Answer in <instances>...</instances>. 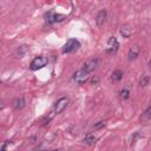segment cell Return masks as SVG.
<instances>
[{"label":"cell","instance_id":"2e32d148","mask_svg":"<svg viewBox=\"0 0 151 151\" xmlns=\"http://www.w3.org/2000/svg\"><path fill=\"white\" fill-rule=\"evenodd\" d=\"M119 94H120V97H122L123 99H129V97H130V90H129L127 87H123V88L120 90Z\"/></svg>","mask_w":151,"mask_h":151},{"label":"cell","instance_id":"ffe728a7","mask_svg":"<svg viewBox=\"0 0 151 151\" xmlns=\"http://www.w3.org/2000/svg\"><path fill=\"white\" fill-rule=\"evenodd\" d=\"M51 151H63L61 149H54V150H51Z\"/></svg>","mask_w":151,"mask_h":151},{"label":"cell","instance_id":"4fadbf2b","mask_svg":"<svg viewBox=\"0 0 151 151\" xmlns=\"http://www.w3.org/2000/svg\"><path fill=\"white\" fill-rule=\"evenodd\" d=\"M96 140H97V137H96L92 132H87V133L85 134L84 139H83V142H84L85 144H87V145H93V144L96 143Z\"/></svg>","mask_w":151,"mask_h":151},{"label":"cell","instance_id":"e0dca14e","mask_svg":"<svg viewBox=\"0 0 151 151\" xmlns=\"http://www.w3.org/2000/svg\"><path fill=\"white\" fill-rule=\"evenodd\" d=\"M106 126V122L105 120H100V122H97L94 125H93V129L94 130H100V129H103V127H105Z\"/></svg>","mask_w":151,"mask_h":151},{"label":"cell","instance_id":"52a82bcc","mask_svg":"<svg viewBox=\"0 0 151 151\" xmlns=\"http://www.w3.org/2000/svg\"><path fill=\"white\" fill-rule=\"evenodd\" d=\"M97 66H98V59L97 58H90L84 63L81 68L84 71H86L87 73H91L97 68Z\"/></svg>","mask_w":151,"mask_h":151},{"label":"cell","instance_id":"30bf717a","mask_svg":"<svg viewBox=\"0 0 151 151\" xmlns=\"http://www.w3.org/2000/svg\"><path fill=\"white\" fill-rule=\"evenodd\" d=\"M12 106H13L14 110H21V109H24L26 106L25 98L24 97H17V98H14L13 101H12Z\"/></svg>","mask_w":151,"mask_h":151},{"label":"cell","instance_id":"3957f363","mask_svg":"<svg viewBox=\"0 0 151 151\" xmlns=\"http://www.w3.org/2000/svg\"><path fill=\"white\" fill-rule=\"evenodd\" d=\"M79 47H80L79 40L76 39V38H70V39L65 42V45L63 46V53H64V54H65V53H72V52H74L76 50H78Z\"/></svg>","mask_w":151,"mask_h":151},{"label":"cell","instance_id":"ac0fdd59","mask_svg":"<svg viewBox=\"0 0 151 151\" xmlns=\"http://www.w3.org/2000/svg\"><path fill=\"white\" fill-rule=\"evenodd\" d=\"M27 50H28V47H27L26 45H22V46H20V47H19L18 53H19V54H24V52H25V51H27Z\"/></svg>","mask_w":151,"mask_h":151},{"label":"cell","instance_id":"7a4b0ae2","mask_svg":"<svg viewBox=\"0 0 151 151\" xmlns=\"http://www.w3.org/2000/svg\"><path fill=\"white\" fill-rule=\"evenodd\" d=\"M47 64H48V59H47V57L39 55V57H35V58L31 61V64H29V68H31L32 71H38V70L45 67Z\"/></svg>","mask_w":151,"mask_h":151},{"label":"cell","instance_id":"d6986e66","mask_svg":"<svg viewBox=\"0 0 151 151\" xmlns=\"http://www.w3.org/2000/svg\"><path fill=\"white\" fill-rule=\"evenodd\" d=\"M4 107H5V104H4V101H1V100H0V110H2Z\"/></svg>","mask_w":151,"mask_h":151},{"label":"cell","instance_id":"ba28073f","mask_svg":"<svg viewBox=\"0 0 151 151\" xmlns=\"http://www.w3.org/2000/svg\"><path fill=\"white\" fill-rule=\"evenodd\" d=\"M106 18H107V12L106 9H100L98 13H97V17H96V24L97 26H103L106 21Z\"/></svg>","mask_w":151,"mask_h":151},{"label":"cell","instance_id":"5bb4252c","mask_svg":"<svg viewBox=\"0 0 151 151\" xmlns=\"http://www.w3.org/2000/svg\"><path fill=\"white\" fill-rule=\"evenodd\" d=\"M123 76H124V72L122 70H114L112 72V76H111V79L113 83H118L123 79Z\"/></svg>","mask_w":151,"mask_h":151},{"label":"cell","instance_id":"9c48e42d","mask_svg":"<svg viewBox=\"0 0 151 151\" xmlns=\"http://www.w3.org/2000/svg\"><path fill=\"white\" fill-rule=\"evenodd\" d=\"M139 54H140V48H139V46H138V45L131 46L130 50H129V53H127L129 60H134V59H137V58L139 57Z\"/></svg>","mask_w":151,"mask_h":151},{"label":"cell","instance_id":"9a60e30c","mask_svg":"<svg viewBox=\"0 0 151 151\" xmlns=\"http://www.w3.org/2000/svg\"><path fill=\"white\" fill-rule=\"evenodd\" d=\"M149 81H150V77L147 74H143L139 79V86L140 87H145L149 85Z\"/></svg>","mask_w":151,"mask_h":151},{"label":"cell","instance_id":"7c38bea8","mask_svg":"<svg viewBox=\"0 0 151 151\" xmlns=\"http://www.w3.org/2000/svg\"><path fill=\"white\" fill-rule=\"evenodd\" d=\"M150 119H151V107L149 106V107H146V110L142 113V116H140V122H142L143 124H147V123L150 122Z\"/></svg>","mask_w":151,"mask_h":151},{"label":"cell","instance_id":"277c9868","mask_svg":"<svg viewBox=\"0 0 151 151\" xmlns=\"http://www.w3.org/2000/svg\"><path fill=\"white\" fill-rule=\"evenodd\" d=\"M68 103H70V99H68L67 97H61V98H59V99L57 100V103L54 104V107H53V111H52V112H53L54 114L61 113V112L67 107Z\"/></svg>","mask_w":151,"mask_h":151},{"label":"cell","instance_id":"44dd1931","mask_svg":"<svg viewBox=\"0 0 151 151\" xmlns=\"http://www.w3.org/2000/svg\"><path fill=\"white\" fill-rule=\"evenodd\" d=\"M1 84H2V81H1V80H0V85H1Z\"/></svg>","mask_w":151,"mask_h":151},{"label":"cell","instance_id":"5b68a950","mask_svg":"<svg viewBox=\"0 0 151 151\" xmlns=\"http://www.w3.org/2000/svg\"><path fill=\"white\" fill-rule=\"evenodd\" d=\"M118 48H119V42H118L117 38L116 37H110L109 40H107V42H106V48H105L106 53L114 54L118 51Z\"/></svg>","mask_w":151,"mask_h":151},{"label":"cell","instance_id":"6da1fadb","mask_svg":"<svg viewBox=\"0 0 151 151\" xmlns=\"http://www.w3.org/2000/svg\"><path fill=\"white\" fill-rule=\"evenodd\" d=\"M66 18L65 14H61V13H55L53 11H48L47 13H45V20L48 25H53V24H57V22H60L63 21L64 19Z\"/></svg>","mask_w":151,"mask_h":151},{"label":"cell","instance_id":"8992f818","mask_svg":"<svg viewBox=\"0 0 151 151\" xmlns=\"http://www.w3.org/2000/svg\"><path fill=\"white\" fill-rule=\"evenodd\" d=\"M88 74H90V73H87L86 71H84L83 68H80V70H78V71L74 72V74H73V80H74L77 84H79V85H84V84L88 80Z\"/></svg>","mask_w":151,"mask_h":151},{"label":"cell","instance_id":"8fae6325","mask_svg":"<svg viewBox=\"0 0 151 151\" xmlns=\"http://www.w3.org/2000/svg\"><path fill=\"white\" fill-rule=\"evenodd\" d=\"M132 33H133V26L126 24L120 27V34L123 35V38H130Z\"/></svg>","mask_w":151,"mask_h":151}]
</instances>
